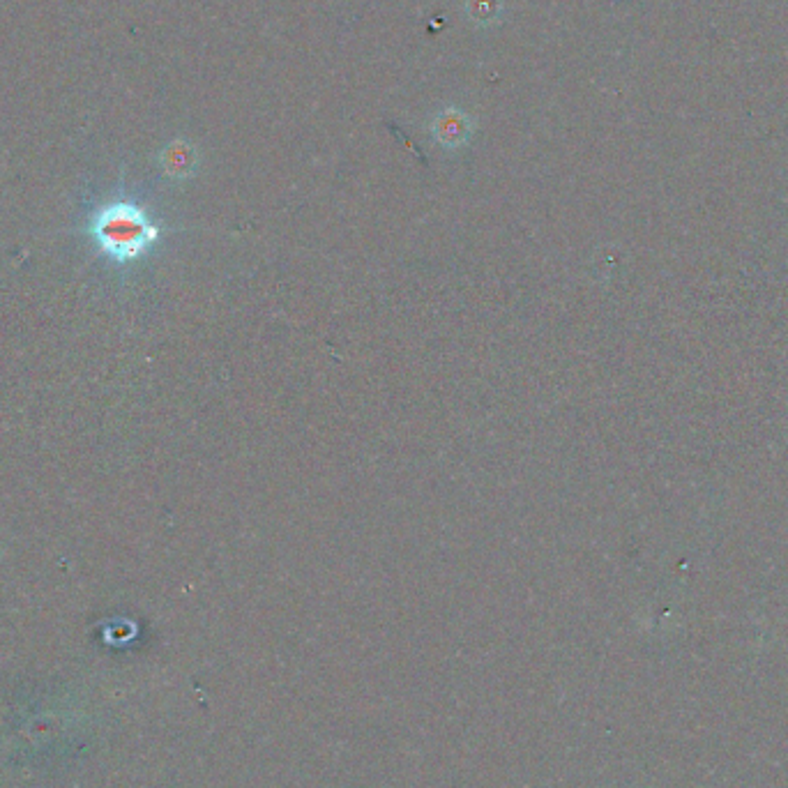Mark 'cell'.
<instances>
[{"label":"cell","mask_w":788,"mask_h":788,"mask_svg":"<svg viewBox=\"0 0 788 788\" xmlns=\"http://www.w3.org/2000/svg\"><path fill=\"white\" fill-rule=\"evenodd\" d=\"M88 233L97 249L118 265L134 263L157 245L162 229L132 201H111L93 212Z\"/></svg>","instance_id":"obj_1"},{"label":"cell","mask_w":788,"mask_h":788,"mask_svg":"<svg viewBox=\"0 0 788 788\" xmlns=\"http://www.w3.org/2000/svg\"><path fill=\"white\" fill-rule=\"evenodd\" d=\"M162 166L171 178H187L192 176L196 169V155L194 148L187 146L185 141L171 143L169 148L162 153Z\"/></svg>","instance_id":"obj_2"},{"label":"cell","mask_w":788,"mask_h":788,"mask_svg":"<svg viewBox=\"0 0 788 788\" xmlns=\"http://www.w3.org/2000/svg\"><path fill=\"white\" fill-rule=\"evenodd\" d=\"M436 132H438V139H441L445 146H457V143L466 139L464 123H454V120H450V113H447L441 123L436 125Z\"/></svg>","instance_id":"obj_3"}]
</instances>
